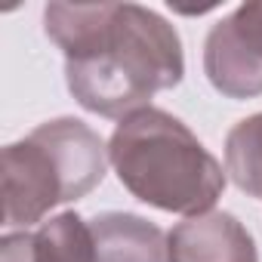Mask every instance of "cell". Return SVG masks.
<instances>
[{
  "mask_svg": "<svg viewBox=\"0 0 262 262\" xmlns=\"http://www.w3.org/2000/svg\"><path fill=\"white\" fill-rule=\"evenodd\" d=\"M167 241L170 262H259L247 225L222 210L188 216L167 234Z\"/></svg>",
  "mask_w": 262,
  "mask_h": 262,
  "instance_id": "obj_5",
  "label": "cell"
},
{
  "mask_svg": "<svg viewBox=\"0 0 262 262\" xmlns=\"http://www.w3.org/2000/svg\"><path fill=\"white\" fill-rule=\"evenodd\" d=\"M108 161L129 194L167 213H210L225 191L222 164L164 108L126 114L108 139Z\"/></svg>",
  "mask_w": 262,
  "mask_h": 262,
  "instance_id": "obj_2",
  "label": "cell"
},
{
  "mask_svg": "<svg viewBox=\"0 0 262 262\" xmlns=\"http://www.w3.org/2000/svg\"><path fill=\"white\" fill-rule=\"evenodd\" d=\"M0 262H96L93 228L74 210L59 213L34 231L4 234Z\"/></svg>",
  "mask_w": 262,
  "mask_h": 262,
  "instance_id": "obj_6",
  "label": "cell"
},
{
  "mask_svg": "<svg viewBox=\"0 0 262 262\" xmlns=\"http://www.w3.org/2000/svg\"><path fill=\"white\" fill-rule=\"evenodd\" d=\"M108 145L77 117L34 126L0 155L4 225L40 222L53 207L90 194L108 170Z\"/></svg>",
  "mask_w": 262,
  "mask_h": 262,
  "instance_id": "obj_3",
  "label": "cell"
},
{
  "mask_svg": "<svg viewBox=\"0 0 262 262\" xmlns=\"http://www.w3.org/2000/svg\"><path fill=\"white\" fill-rule=\"evenodd\" d=\"M204 74L228 99L262 96V0L241 4L204 40Z\"/></svg>",
  "mask_w": 262,
  "mask_h": 262,
  "instance_id": "obj_4",
  "label": "cell"
},
{
  "mask_svg": "<svg viewBox=\"0 0 262 262\" xmlns=\"http://www.w3.org/2000/svg\"><path fill=\"white\" fill-rule=\"evenodd\" d=\"M47 37L65 53V83L77 105L102 117L148 108L179 86L185 56L179 31L139 4H50Z\"/></svg>",
  "mask_w": 262,
  "mask_h": 262,
  "instance_id": "obj_1",
  "label": "cell"
},
{
  "mask_svg": "<svg viewBox=\"0 0 262 262\" xmlns=\"http://www.w3.org/2000/svg\"><path fill=\"white\" fill-rule=\"evenodd\" d=\"M96 262H170L164 228L136 213H99L90 219Z\"/></svg>",
  "mask_w": 262,
  "mask_h": 262,
  "instance_id": "obj_7",
  "label": "cell"
},
{
  "mask_svg": "<svg viewBox=\"0 0 262 262\" xmlns=\"http://www.w3.org/2000/svg\"><path fill=\"white\" fill-rule=\"evenodd\" d=\"M225 173L244 194L262 198V111L231 126L225 139Z\"/></svg>",
  "mask_w": 262,
  "mask_h": 262,
  "instance_id": "obj_8",
  "label": "cell"
}]
</instances>
